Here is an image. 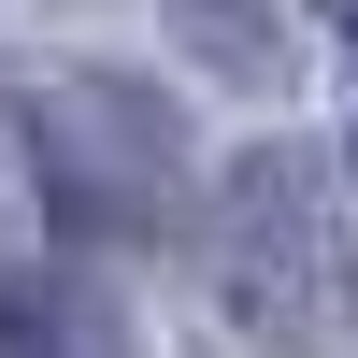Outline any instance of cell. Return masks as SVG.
Wrapping results in <instances>:
<instances>
[{"instance_id": "obj_1", "label": "cell", "mask_w": 358, "mask_h": 358, "mask_svg": "<svg viewBox=\"0 0 358 358\" xmlns=\"http://www.w3.org/2000/svg\"><path fill=\"white\" fill-rule=\"evenodd\" d=\"M215 273H229V301L258 315V330H287V344H330L344 330V229H330V187H315V158L301 143H258V158H229V187H215Z\"/></svg>"}, {"instance_id": "obj_2", "label": "cell", "mask_w": 358, "mask_h": 358, "mask_svg": "<svg viewBox=\"0 0 358 358\" xmlns=\"http://www.w3.org/2000/svg\"><path fill=\"white\" fill-rule=\"evenodd\" d=\"M29 143H43V201L86 215V229H158V215H172V172H187L172 101H158V86H115V72L43 86Z\"/></svg>"}, {"instance_id": "obj_3", "label": "cell", "mask_w": 358, "mask_h": 358, "mask_svg": "<svg viewBox=\"0 0 358 358\" xmlns=\"http://www.w3.org/2000/svg\"><path fill=\"white\" fill-rule=\"evenodd\" d=\"M0 358H129L101 287H0Z\"/></svg>"}, {"instance_id": "obj_4", "label": "cell", "mask_w": 358, "mask_h": 358, "mask_svg": "<svg viewBox=\"0 0 358 358\" xmlns=\"http://www.w3.org/2000/svg\"><path fill=\"white\" fill-rule=\"evenodd\" d=\"M187 15L229 43V72H258V0H187Z\"/></svg>"}, {"instance_id": "obj_5", "label": "cell", "mask_w": 358, "mask_h": 358, "mask_svg": "<svg viewBox=\"0 0 358 358\" xmlns=\"http://www.w3.org/2000/svg\"><path fill=\"white\" fill-rule=\"evenodd\" d=\"M330 29H344V43H358V0H330Z\"/></svg>"}]
</instances>
